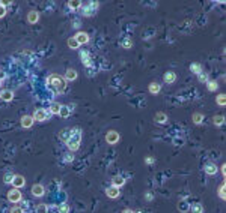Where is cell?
<instances>
[{
	"label": "cell",
	"mask_w": 226,
	"mask_h": 213,
	"mask_svg": "<svg viewBox=\"0 0 226 213\" xmlns=\"http://www.w3.org/2000/svg\"><path fill=\"white\" fill-rule=\"evenodd\" d=\"M202 120H203V116L202 114H199V113H196V114H193V122L194 123H202Z\"/></svg>",
	"instance_id": "28"
},
{
	"label": "cell",
	"mask_w": 226,
	"mask_h": 213,
	"mask_svg": "<svg viewBox=\"0 0 226 213\" xmlns=\"http://www.w3.org/2000/svg\"><path fill=\"white\" fill-rule=\"evenodd\" d=\"M178 209H179L181 212H187V210H189L190 207H189V204H187L186 201H181V203L178 204Z\"/></svg>",
	"instance_id": "29"
},
{
	"label": "cell",
	"mask_w": 226,
	"mask_h": 213,
	"mask_svg": "<svg viewBox=\"0 0 226 213\" xmlns=\"http://www.w3.org/2000/svg\"><path fill=\"white\" fill-rule=\"evenodd\" d=\"M5 14H6V9H5L3 3L0 2V18H2V17H5Z\"/></svg>",
	"instance_id": "38"
},
{
	"label": "cell",
	"mask_w": 226,
	"mask_h": 213,
	"mask_svg": "<svg viewBox=\"0 0 226 213\" xmlns=\"http://www.w3.org/2000/svg\"><path fill=\"white\" fill-rule=\"evenodd\" d=\"M68 45H70V48H79V42L76 41V38L68 39Z\"/></svg>",
	"instance_id": "27"
},
{
	"label": "cell",
	"mask_w": 226,
	"mask_h": 213,
	"mask_svg": "<svg viewBox=\"0 0 226 213\" xmlns=\"http://www.w3.org/2000/svg\"><path fill=\"white\" fill-rule=\"evenodd\" d=\"M155 120H157L158 123H166L167 116H166L164 113H157V114H155Z\"/></svg>",
	"instance_id": "20"
},
{
	"label": "cell",
	"mask_w": 226,
	"mask_h": 213,
	"mask_svg": "<svg viewBox=\"0 0 226 213\" xmlns=\"http://www.w3.org/2000/svg\"><path fill=\"white\" fill-rule=\"evenodd\" d=\"M199 81H202V83L208 81V75H207V74H203V72H199Z\"/></svg>",
	"instance_id": "35"
},
{
	"label": "cell",
	"mask_w": 226,
	"mask_h": 213,
	"mask_svg": "<svg viewBox=\"0 0 226 213\" xmlns=\"http://www.w3.org/2000/svg\"><path fill=\"white\" fill-rule=\"evenodd\" d=\"M98 2H89L86 6H84V9H83V15H86V17H92L95 12H97V9H98Z\"/></svg>",
	"instance_id": "3"
},
{
	"label": "cell",
	"mask_w": 226,
	"mask_h": 213,
	"mask_svg": "<svg viewBox=\"0 0 226 213\" xmlns=\"http://www.w3.org/2000/svg\"><path fill=\"white\" fill-rule=\"evenodd\" d=\"M74 159V156L73 155H68V156H65V162H71Z\"/></svg>",
	"instance_id": "40"
},
{
	"label": "cell",
	"mask_w": 226,
	"mask_h": 213,
	"mask_svg": "<svg viewBox=\"0 0 226 213\" xmlns=\"http://www.w3.org/2000/svg\"><path fill=\"white\" fill-rule=\"evenodd\" d=\"M80 140H81V131H80L79 128H76V131H74L73 137L66 141V146H68V149H70V150H73V152H76V150L80 147Z\"/></svg>",
	"instance_id": "2"
},
{
	"label": "cell",
	"mask_w": 226,
	"mask_h": 213,
	"mask_svg": "<svg viewBox=\"0 0 226 213\" xmlns=\"http://www.w3.org/2000/svg\"><path fill=\"white\" fill-rule=\"evenodd\" d=\"M47 83H48V86L53 89L54 93H62V92L65 90V86H66L65 80H63L62 77H59V75H51V77L47 80Z\"/></svg>",
	"instance_id": "1"
},
{
	"label": "cell",
	"mask_w": 226,
	"mask_h": 213,
	"mask_svg": "<svg viewBox=\"0 0 226 213\" xmlns=\"http://www.w3.org/2000/svg\"><path fill=\"white\" fill-rule=\"evenodd\" d=\"M59 111H60V104H51L50 113L51 114H59Z\"/></svg>",
	"instance_id": "25"
},
{
	"label": "cell",
	"mask_w": 226,
	"mask_h": 213,
	"mask_svg": "<svg viewBox=\"0 0 226 213\" xmlns=\"http://www.w3.org/2000/svg\"><path fill=\"white\" fill-rule=\"evenodd\" d=\"M217 83L216 81H208V90H211V92H214V90H217Z\"/></svg>",
	"instance_id": "32"
},
{
	"label": "cell",
	"mask_w": 226,
	"mask_h": 213,
	"mask_svg": "<svg viewBox=\"0 0 226 213\" xmlns=\"http://www.w3.org/2000/svg\"><path fill=\"white\" fill-rule=\"evenodd\" d=\"M217 104H219L220 107H225V104H226V98H225V95H220V96H217Z\"/></svg>",
	"instance_id": "30"
},
{
	"label": "cell",
	"mask_w": 226,
	"mask_h": 213,
	"mask_svg": "<svg viewBox=\"0 0 226 213\" xmlns=\"http://www.w3.org/2000/svg\"><path fill=\"white\" fill-rule=\"evenodd\" d=\"M68 6H70L71 9H77V8L81 6V3L80 2H70V3H68Z\"/></svg>",
	"instance_id": "33"
},
{
	"label": "cell",
	"mask_w": 226,
	"mask_h": 213,
	"mask_svg": "<svg viewBox=\"0 0 226 213\" xmlns=\"http://www.w3.org/2000/svg\"><path fill=\"white\" fill-rule=\"evenodd\" d=\"M70 114H71L70 107H68V105H60V111H59V116H60V117H68Z\"/></svg>",
	"instance_id": "15"
},
{
	"label": "cell",
	"mask_w": 226,
	"mask_h": 213,
	"mask_svg": "<svg viewBox=\"0 0 226 213\" xmlns=\"http://www.w3.org/2000/svg\"><path fill=\"white\" fill-rule=\"evenodd\" d=\"M160 89H161V86L158 84V83H151V86H149V92H151L152 95H157L158 92H160Z\"/></svg>",
	"instance_id": "21"
},
{
	"label": "cell",
	"mask_w": 226,
	"mask_h": 213,
	"mask_svg": "<svg viewBox=\"0 0 226 213\" xmlns=\"http://www.w3.org/2000/svg\"><path fill=\"white\" fill-rule=\"evenodd\" d=\"M12 185H14L15 188H21V186L26 185V180H24V177H23V176H14Z\"/></svg>",
	"instance_id": "10"
},
{
	"label": "cell",
	"mask_w": 226,
	"mask_h": 213,
	"mask_svg": "<svg viewBox=\"0 0 226 213\" xmlns=\"http://www.w3.org/2000/svg\"><path fill=\"white\" fill-rule=\"evenodd\" d=\"M57 210H59V212H63V213H66V212H70V207H68L66 204H62V206H59V207H57Z\"/></svg>",
	"instance_id": "36"
},
{
	"label": "cell",
	"mask_w": 226,
	"mask_h": 213,
	"mask_svg": "<svg viewBox=\"0 0 226 213\" xmlns=\"http://www.w3.org/2000/svg\"><path fill=\"white\" fill-rule=\"evenodd\" d=\"M80 57H81V62H83L84 66H90V65H92V60L89 59V54H87L86 51H81V53H80Z\"/></svg>",
	"instance_id": "13"
},
{
	"label": "cell",
	"mask_w": 226,
	"mask_h": 213,
	"mask_svg": "<svg viewBox=\"0 0 226 213\" xmlns=\"http://www.w3.org/2000/svg\"><path fill=\"white\" fill-rule=\"evenodd\" d=\"M47 210H48V207L45 206V204H41V206L36 207V212H47Z\"/></svg>",
	"instance_id": "37"
},
{
	"label": "cell",
	"mask_w": 226,
	"mask_h": 213,
	"mask_svg": "<svg viewBox=\"0 0 226 213\" xmlns=\"http://www.w3.org/2000/svg\"><path fill=\"white\" fill-rule=\"evenodd\" d=\"M0 96H2V99H3V101L9 102V101H12V98H14V93H12L11 90H3Z\"/></svg>",
	"instance_id": "14"
},
{
	"label": "cell",
	"mask_w": 226,
	"mask_h": 213,
	"mask_svg": "<svg viewBox=\"0 0 226 213\" xmlns=\"http://www.w3.org/2000/svg\"><path fill=\"white\" fill-rule=\"evenodd\" d=\"M189 210H192L193 213H200V212H203V207H202L200 204H197V203H196V204L190 206V209H189Z\"/></svg>",
	"instance_id": "23"
},
{
	"label": "cell",
	"mask_w": 226,
	"mask_h": 213,
	"mask_svg": "<svg viewBox=\"0 0 226 213\" xmlns=\"http://www.w3.org/2000/svg\"><path fill=\"white\" fill-rule=\"evenodd\" d=\"M220 198H222V200H225V198H226V194H225V185H222V186H220Z\"/></svg>",
	"instance_id": "39"
},
{
	"label": "cell",
	"mask_w": 226,
	"mask_h": 213,
	"mask_svg": "<svg viewBox=\"0 0 226 213\" xmlns=\"http://www.w3.org/2000/svg\"><path fill=\"white\" fill-rule=\"evenodd\" d=\"M124 183H125V179H124L122 176H116V177H113V186L121 188Z\"/></svg>",
	"instance_id": "17"
},
{
	"label": "cell",
	"mask_w": 226,
	"mask_h": 213,
	"mask_svg": "<svg viewBox=\"0 0 226 213\" xmlns=\"http://www.w3.org/2000/svg\"><path fill=\"white\" fill-rule=\"evenodd\" d=\"M175 80H176V75H175L173 72H166V74H164V81H166L167 84L173 83Z\"/></svg>",
	"instance_id": "22"
},
{
	"label": "cell",
	"mask_w": 226,
	"mask_h": 213,
	"mask_svg": "<svg viewBox=\"0 0 226 213\" xmlns=\"http://www.w3.org/2000/svg\"><path fill=\"white\" fill-rule=\"evenodd\" d=\"M12 212L18 213V212H23V209H20V207H12Z\"/></svg>",
	"instance_id": "43"
},
{
	"label": "cell",
	"mask_w": 226,
	"mask_h": 213,
	"mask_svg": "<svg viewBox=\"0 0 226 213\" xmlns=\"http://www.w3.org/2000/svg\"><path fill=\"white\" fill-rule=\"evenodd\" d=\"M205 173L210 174V176H213V174L217 173V167H216L214 164H210V165H207V167H205Z\"/></svg>",
	"instance_id": "19"
},
{
	"label": "cell",
	"mask_w": 226,
	"mask_h": 213,
	"mask_svg": "<svg viewBox=\"0 0 226 213\" xmlns=\"http://www.w3.org/2000/svg\"><path fill=\"white\" fill-rule=\"evenodd\" d=\"M74 131H76V128H74V129H65V131H62V132L59 134L60 140H62V141H65V143H66V141H68V140H70V138L73 137Z\"/></svg>",
	"instance_id": "9"
},
{
	"label": "cell",
	"mask_w": 226,
	"mask_h": 213,
	"mask_svg": "<svg viewBox=\"0 0 226 213\" xmlns=\"http://www.w3.org/2000/svg\"><path fill=\"white\" fill-rule=\"evenodd\" d=\"M32 194H33L35 197H42V195H44V188H42L41 185H35V186L32 188Z\"/></svg>",
	"instance_id": "12"
},
{
	"label": "cell",
	"mask_w": 226,
	"mask_h": 213,
	"mask_svg": "<svg viewBox=\"0 0 226 213\" xmlns=\"http://www.w3.org/2000/svg\"><path fill=\"white\" fill-rule=\"evenodd\" d=\"M33 125V117H30V116H24L21 119V126L23 128H30Z\"/></svg>",
	"instance_id": "11"
},
{
	"label": "cell",
	"mask_w": 226,
	"mask_h": 213,
	"mask_svg": "<svg viewBox=\"0 0 226 213\" xmlns=\"http://www.w3.org/2000/svg\"><path fill=\"white\" fill-rule=\"evenodd\" d=\"M145 162H146V164H154V158H146Z\"/></svg>",
	"instance_id": "41"
},
{
	"label": "cell",
	"mask_w": 226,
	"mask_h": 213,
	"mask_svg": "<svg viewBox=\"0 0 226 213\" xmlns=\"http://www.w3.org/2000/svg\"><path fill=\"white\" fill-rule=\"evenodd\" d=\"M50 111L47 110H36L35 114H33V120H38V122H44V120H47L50 119Z\"/></svg>",
	"instance_id": "4"
},
{
	"label": "cell",
	"mask_w": 226,
	"mask_h": 213,
	"mask_svg": "<svg viewBox=\"0 0 226 213\" xmlns=\"http://www.w3.org/2000/svg\"><path fill=\"white\" fill-rule=\"evenodd\" d=\"M8 200H9V203H18L21 200V194L18 191V188H14L8 192Z\"/></svg>",
	"instance_id": "5"
},
{
	"label": "cell",
	"mask_w": 226,
	"mask_h": 213,
	"mask_svg": "<svg viewBox=\"0 0 226 213\" xmlns=\"http://www.w3.org/2000/svg\"><path fill=\"white\" fill-rule=\"evenodd\" d=\"M65 78L70 80V81H71V80H76V78H77V72H76L74 69H68L66 74H65Z\"/></svg>",
	"instance_id": "18"
},
{
	"label": "cell",
	"mask_w": 226,
	"mask_h": 213,
	"mask_svg": "<svg viewBox=\"0 0 226 213\" xmlns=\"http://www.w3.org/2000/svg\"><path fill=\"white\" fill-rule=\"evenodd\" d=\"M213 122H214V125L220 126V125H223V123H225V117H223V116H216Z\"/></svg>",
	"instance_id": "26"
},
{
	"label": "cell",
	"mask_w": 226,
	"mask_h": 213,
	"mask_svg": "<svg viewBox=\"0 0 226 213\" xmlns=\"http://www.w3.org/2000/svg\"><path fill=\"white\" fill-rule=\"evenodd\" d=\"M0 86H2V81H0Z\"/></svg>",
	"instance_id": "44"
},
{
	"label": "cell",
	"mask_w": 226,
	"mask_h": 213,
	"mask_svg": "<svg viewBox=\"0 0 226 213\" xmlns=\"http://www.w3.org/2000/svg\"><path fill=\"white\" fill-rule=\"evenodd\" d=\"M106 140H107L109 144H116L118 141H119V134H118L116 131H110V132L106 135Z\"/></svg>",
	"instance_id": "6"
},
{
	"label": "cell",
	"mask_w": 226,
	"mask_h": 213,
	"mask_svg": "<svg viewBox=\"0 0 226 213\" xmlns=\"http://www.w3.org/2000/svg\"><path fill=\"white\" fill-rule=\"evenodd\" d=\"M38 20H39V14H38L36 11L29 12V15H27V21H29V23H32V24H33V23H36Z\"/></svg>",
	"instance_id": "16"
},
{
	"label": "cell",
	"mask_w": 226,
	"mask_h": 213,
	"mask_svg": "<svg viewBox=\"0 0 226 213\" xmlns=\"http://www.w3.org/2000/svg\"><path fill=\"white\" fill-rule=\"evenodd\" d=\"M74 38H76V41L79 42V45L87 44V41H89V35H87V33H84V32H80V33H77Z\"/></svg>",
	"instance_id": "8"
},
{
	"label": "cell",
	"mask_w": 226,
	"mask_h": 213,
	"mask_svg": "<svg viewBox=\"0 0 226 213\" xmlns=\"http://www.w3.org/2000/svg\"><path fill=\"white\" fill-rule=\"evenodd\" d=\"M190 69H192V72H194V74H199V72H202V66H200L199 63H192Z\"/></svg>",
	"instance_id": "24"
},
{
	"label": "cell",
	"mask_w": 226,
	"mask_h": 213,
	"mask_svg": "<svg viewBox=\"0 0 226 213\" xmlns=\"http://www.w3.org/2000/svg\"><path fill=\"white\" fill-rule=\"evenodd\" d=\"M106 194H107L109 198H118L119 197V188L118 186H110L106 191Z\"/></svg>",
	"instance_id": "7"
},
{
	"label": "cell",
	"mask_w": 226,
	"mask_h": 213,
	"mask_svg": "<svg viewBox=\"0 0 226 213\" xmlns=\"http://www.w3.org/2000/svg\"><path fill=\"white\" fill-rule=\"evenodd\" d=\"M122 47H124V48H131V47H133L131 39H124L122 41Z\"/></svg>",
	"instance_id": "31"
},
{
	"label": "cell",
	"mask_w": 226,
	"mask_h": 213,
	"mask_svg": "<svg viewBox=\"0 0 226 213\" xmlns=\"http://www.w3.org/2000/svg\"><path fill=\"white\" fill-rule=\"evenodd\" d=\"M5 77H6V74L3 72V71H0V81H2V80H5Z\"/></svg>",
	"instance_id": "42"
},
{
	"label": "cell",
	"mask_w": 226,
	"mask_h": 213,
	"mask_svg": "<svg viewBox=\"0 0 226 213\" xmlns=\"http://www.w3.org/2000/svg\"><path fill=\"white\" fill-rule=\"evenodd\" d=\"M5 183H12V180H14V174H11V173H8L6 176H5Z\"/></svg>",
	"instance_id": "34"
}]
</instances>
